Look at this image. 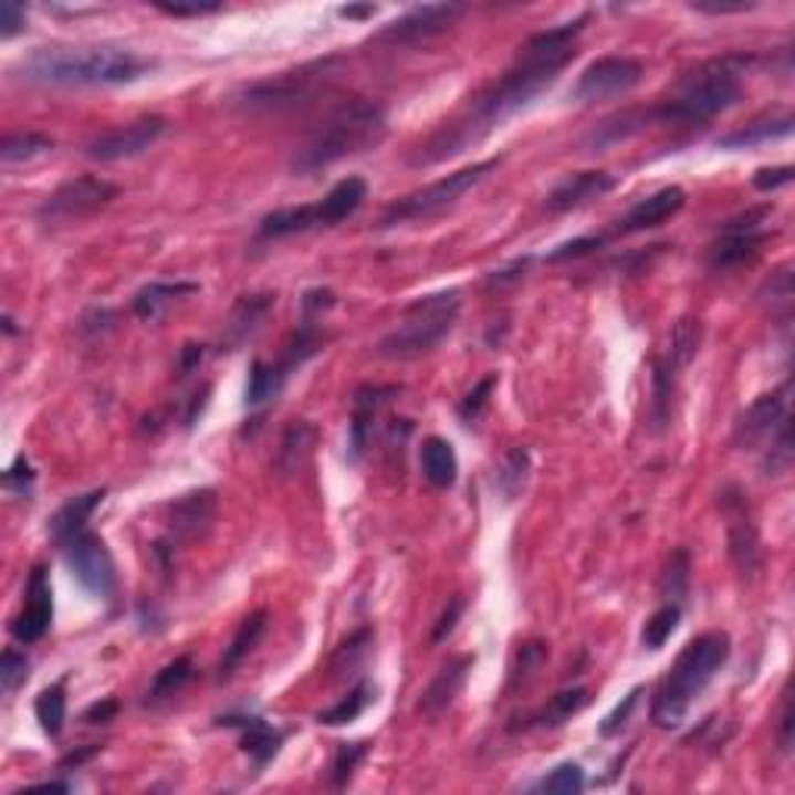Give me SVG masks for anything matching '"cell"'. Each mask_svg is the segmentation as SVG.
Returning <instances> with one entry per match:
<instances>
[{
    "label": "cell",
    "mask_w": 795,
    "mask_h": 795,
    "mask_svg": "<svg viewBox=\"0 0 795 795\" xmlns=\"http://www.w3.org/2000/svg\"><path fill=\"white\" fill-rule=\"evenodd\" d=\"M32 793H72V783H60V780H48V783H34L29 786Z\"/></svg>",
    "instance_id": "63"
},
{
    "label": "cell",
    "mask_w": 795,
    "mask_h": 795,
    "mask_svg": "<svg viewBox=\"0 0 795 795\" xmlns=\"http://www.w3.org/2000/svg\"><path fill=\"white\" fill-rule=\"evenodd\" d=\"M721 516L728 520V553H731L733 568L740 572V578L752 582L762 568V535L755 516L749 510L746 491L740 485H724L718 494Z\"/></svg>",
    "instance_id": "10"
},
{
    "label": "cell",
    "mask_w": 795,
    "mask_h": 795,
    "mask_svg": "<svg viewBox=\"0 0 795 795\" xmlns=\"http://www.w3.org/2000/svg\"><path fill=\"white\" fill-rule=\"evenodd\" d=\"M463 308L460 290H441L414 299L398 324L376 345V355L386 360H417V357L436 352L441 342L451 336Z\"/></svg>",
    "instance_id": "7"
},
{
    "label": "cell",
    "mask_w": 795,
    "mask_h": 795,
    "mask_svg": "<svg viewBox=\"0 0 795 795\" xmlns=\"http://www.w3.org/2000/svg\"><path fill=\"white\" fill-rule=\"evenodd\" d=\"M494 386H498V374L482 376V379H479V383H475V386L467 391V398L460 401V407H457L460 420L467 422V426L479 422V417L485 414L488 401H491V391H494Z\"/></svg>",
    "instance_id": "48"
},
{
    "label": "cell",
    "mask_w": 795,
    "mask_h": 795,
    "mask_svg": "<svg viewBox=\"0 0 795 795\" xmlns=\"http://www.w3.org/2000/svg\"><path fill=\"white\" fill-rule=\"evenodd\" d=\"M367 199V180L364 178H342L329 193L321 199V209H324L326 228H336L345 218H352Z\"/></svg>",
    "instance_id": "32"
},
{
    "label": "cell",
    "mask_w": 795,
    "mask_h": 795,
    "mask_svg": "<svg viewBox=\"0 0 795 795\" xmlns=\"http://www.w3.org/2000/svg\"><path fill=\"white\" fill-rule=\"evenodd\" d=\"M529 261H532V259H520V261H513L510 268H501V271H494V274L488 276V286H491V290H503V286H513V283H520L522 276H525V268H529Z\"/></svg>",
    "instance_id": "61"
},
{
    "label": "cell",
    "mask_w": 795,
    "mask_h": 795,
    "mask_svg": "<svg viewBox=\"0 0 795 795\" xmlns=\"http://www.w3.org/2000/svg\"><path fill=\"white\" fill-rule=\"evenodd\" d=\"M370 647H374V628H357L348 640H342L336 652H333V659H329V671H333V678L342 681V678H355L360 666L367 662V656H370Z\"/></svg>",
    "instance_id": "35"
},
{
    "label": "cell",
    "mask_w": 795,
    "mask_h": 795,
    "mask_svg": "<svg viewBox=\"0 0 795 795\" xmlns=\"http://www.w3.org/2000/svg\"><path fill=\"white\" fill-rule=\"evenodd\" d=\"M793 113L783 109L777 115H762L755 122H749L746 128L731 130L718 140L721 149H749L759 147V144H771V140H780V137H789L793 134Z\"/></svg>",
    "instance_id": "29"
},
{
    "label": "cell",
    "mask_w": 795,
    "mask_h": 795,
    "mask_svg": "<svg viewBox=\"0 0 795 795\" xmlns=\"http://www.w3.org/2000/svg\"><path fill=\"white\" fill-rule=\"evenodd\" d=\"M606 245V237H578V240H568V243L556 245L547 261L551 264H559V261H572V259H585L590 255L594 249H603Z\"/></svg>",
    "instance_id": "53"
},
{
    "label": "cell",
    "mask_w": 795,
    "mask_h": 795,
    "mask_svg": "<svg viewBox=\"0 0 795 795\" xmlns=\"http://www.w3.org/2000/svg\"><path fill=\"white\" fill-rule=\"evenodd\" d=\"M336 56H326L317 63L299 65L290 72H280L271 79H261V82L245 84L243 91L233 97V109H240L243 115H283L293 113L299 106L311 103V97L329 84L333 79V69H336Z\"/></svg>",
    "instance_id": "8"
},
{
    "label": "cell",
    "mask_w": 795,
    "mask_h": 795,
    "mask_svg": "<svg viewBox=\"0 0 795 795\" xmlns=\"http://www.w3.org/2000/svg\"><path fill=\"white\" fill-rule=\"evenodd\" d=\"M683 206H687V193H683L681 187H666L659 193L634 202L631 209L625 211V218H618L616 237H631V233L659 228V224H666L668 218H674Z\"/></svg>",
    "instance_id": "20"
},
{
    "label": "cell",
    "mask_w": 795,
    "mask_h": 795,
    "mask_svg": "<svg viewBox=\"0 0 795 795\" xmlns=\"http://www.w3.org/2000/svg\"><path fill=\"white\" fill-rule=\"evenodd\" d=\"M168 128L163 115H144L130 125H122V128L106 130L94 137L87 147H84V156L94 159V163H122V159H134V156H144L159 137Z\"/></svg>",
    "instance_id": "17"
},
{
    "label": "cell",
    "mask_w": 795,
    "mask_h": 795,
    "mask_svg": "<svg viewBox=\"0 0 795 795\" xmlns=\"http://www.w3.org/2000/svg\"><path fill=\"white\" fill-rule=\"evenodd\" d=\"M647 128H652V113L649 109H625V113L603 118L600 125L585 137V147L590 153H603V149L618 147V144L631 140L637 134H644Z\"/></svg>",
    "instance_id": "26"
},
{
    "label": "cell",
    "mask_w": 795,
    "mask_h": 795,
    "mask_svg": "<svg viewBox=\"0 0 795 795\" xmlns=\"http://www.w3.org/2000/svg\"><path fill=\"white\" fill-rule=\"evenodd\" d=\"M420 467L429 485L451 488L460 475V460H457L454 444L448 439H439V436L426 439L420 448Z\"/></svg>",
    "instance_id": "30"
},
{
    "label": "cell",
    "mask_w": 795,
    "mask_h": 795,
    "mask_svg": "<svg viewBox=\"0 0 795 795\" xmlns=\"http://www.w3.org/2000/svg\"><path fill=\"white\" fill-rule=\"evenodd\" d=\"M370 752V743H339L336 746V755H333V764H329V780H333V789H345L348 780L357 771V764L367 759Z\"/></svg>",
    "instance_id": "47"
},
{
    "label": "cell",
    "mask_w": 795,
    "mask_h": 795,
    "mask_svg": "<svg viewBox=\"0 0 795 795\" xmlns=\"http://www.w3.org/2000/svg\"><path fill=\"white\" fill-rule=\"evenodd\" d=\"M339 17L345 19H360V17H374V7H342Z\"/></svg>",
    "instance_id": "64"
},
{
    "label": "cell",
    "mask_w": 795,
    "mask_h": 795,
    "mask_svg": "<svg viewBox=\"0 0 795 795\" xmlns=\"http://www.w3.org/2000/svg\"><path fill=\"white\" fill-rule=\"evenodd\" d=\"M268 618H271L268 616V609H255V613H249V616L240 621V628L230 637V644L224 647V656H221V666H218V678H221V681L233 678V671L255 652L261 637L268 631Z\"/></svg>",
    "instance_id": "27"
},
{
    "label": "cell",
    "mask_w": 795,
    "mask_h": 795,
    "mask_svg": "<svg viewBox=\"0 0 795 795\" xmlns=\"http://www.w3.org/2000/svg\"><path fill=\"white\" fill-rule=\"evenodd\" d=\"M547 662V644L544 640H529V644H522L516 649V659H513V668H510V683H506V690L513 693V690H520L525 683L535 678L537 671L544 668Z\"/></svg>",
    "instance_id": "43"
},
{
    "label": "cell",
    "mask_w": 795,
    "mask_h": 795,
    "mask_svg": "<svg viewBox=\"0 0 795 795\" xmlns=\"http://www.w3.org/2000/svg\"><path fill=\"white\" fill-rule=\"evenodd\" d=\"M793 175H795L793 165H774V168H759V171H755V178H752V187H755L759 193H774V190H780V187L793 184Z\"/></svg>",
    "instance_id": "54"
},
{
    "label": "cell",
    "mask_w": 795,
    "mask_h": 795,
    "mask_svg": "<svg viewBox=\"0 0 795 795\" xmlns=\"http://www.w3.org/2000/svg\"><path fill=\"white\" fill-rule=\"evenodd\" d=\"M326 228L324 209H321V199L311 202V206H290V209H276L271 215H264L259 224L261 240H286L295 233H308V230Z\"/></svg>",
    "instance_id": "25"
},
{
    "label": "cell",
    "mask_w": 795,
    "mask_h": 795,
    "mask_svg": "<svg viewBox=\"0 0 795 795\" xmlns=\"http://www.w3.org/2000/svg\"><path fill=\"white\" fill-rule=\"evenodd\" d=\"M529 472H532V454L529 448H510L503 454L501 467H498V475H494V488L501 491V498L506 503H513L525 491V482H529Z\"/></svg>",
    "instance_id": "37"
},
{
    "label": "cell",
    "mask_w": 795,
    "mask_h": 795,
    "mask_svg": "<svg viewBox=\"0 0 795 795\" xmlns=\"http://www.w3.org/2000/svg\"><path fill=\"white\" fill-rule=\"evenodd\" d=\"M752 56H724V60H709L699 63L693 72L681 75L674 94L649 106L652 125L666 128H697L712 122L714 115L733 109L743 100V69Z\"/></svg>",
    "instance_id": "5"
},
{
    "label": "cell",
    "mask_w": 795,
    "mask_h": 795,
    "mask_svg": "<svg viewBox=\"0 0 795 795\" xmlns=\"http://www.w3.org/2000/svg\"><path fill=\"white\" fill-rule=\"evenodd\" d=\"M640 82H644V63L634 60V56L613 53V56L594 60L578 75V82L572 87V100H578V103H600V100L625 97Z\"/></svg>",
    "instance_id": "16"
},
{
    "label": "cell",
    "mask_w": 795,
    "mask_h": 795,
    "mask_svg": "<svg viewBox=\"0 0 795 795\" xmlns=\"http://www.w3.org/2000/svg\"><path fill=\"white\" fill-rule=\"evenodd\" d=\"M286 379H290V374L280 364H268L261 357L252 360L249 379H245V407H264L268 401H274L286 386Z\"/></svg>",
    "instance_id": "33"
},
{
    "label": "cell",
    "mask_w": 795,
    "mask_h": 795,
    "mask_svg": "<svg viewBox=\"0 0 795 795\" xmlns=\"http://www.w3.org/2000/svg\"><path fill=\"white\" fill-rule=\"evenodd\" d=\"M767 218H771V206H759V209H749L731 218L718 230L714 243L709 245V268L724 274V271L743 268L755 259L767 240V230H764Z\"/></svg>",
    "instance_id": "11"
},
{
    "label": "cell",
    "mask_w": 795,
    "mask_h": 795,
    "mask_svg": "<svg viewBox=\"0 0 795 795\" xmlns=\"http://www.w3.org/2000/svg\"><path fill=\"white\" fill-rule=\"evenodd\" d=\"M153 60L115 44H91V48H41L19 63V79L32 84H56V87H106V84H130L144 79Z\"/></svg>",
    "instance_id": "2"
},
{
    "label": "cell",
    "mask_w": 795,
    "mask_h": 795,
    "mask_svg": "<svg viewBox=\"0 0 795 795\" xmlns=\"http://www.w3.org/2000/svg\"><path fill=\"white\" fill-rule=\"evenodd\" d=\"M587 22H590V13H582V17L563 22V25H553V29L532 34L520 48L513 65L488 91L475 97L470 115L454 122V125H448V128H441L439 134H432L410 156V165L426 168V165L444 163V159L463 153L472 144H479L488 130L501 128V122H506L510 115L532 106L535 97H541L559 79V72L578 56V41L585 34Z\"/></svg>",
    "instance_id": "1"
},
{
    "label": "cell",
    "mask_w": 795,
    "mask_h": 795,
    "mask_svg": "<svg viewBox=\"0 0 795 795\" xmlns=\"http://www.w3.org/2000/svg\"><path fill=\"white\" fill-rule=\"evenodd\" d=\"M224 728H233L240 733V749L249 755V762L255 767H268L280 755L283 746V733L276 731L274 724H268L259 714H228L221 718Z\"/></svg>",
    "instance_id": "23"
},
{
    "label": "cell",
    "mask_w": 795,
    "mask_h": 795,
    "mask_svg": "<svg viewBox=\"0 0 795 795\" xmlns=\"http://www.w3.org/2000/svg\"><path fill=\"white\" fill-rule=\"evenodd\" d=\"M34 718L48 736H60L65 728V678L44 687L34 699Z\"/></svg>",
    "instance_id": "42"
},
{
    "label": "cell",
    "mask_w": 795,
    "mask_h": 795,
    "mask_svg": "<svg viewBox=\"0 0 795 795\" xmlns=\"http://www.w3.org/2000/svg\"><path fill=\"white\" fill-rule=\"evenodd\" d=\"M762 299L771 302V308L783 311V317H789V308H793V268L783 264L780 271L771 274V280L762 286Z\"/></svg>",
    "instance_id": "49"
},
{
    "label": "cell",
    "mask_w": 795,
    "mask_h": 795,
    "mask_svg": "<svg viewBox=\"0 0 795 795\" xmlns=\"http://www.w3.org/2000/svg\"><path fill=\"white\" fill-rule=\"evenodd\" d=\"M467 13L463 3H422L407 10L405 17L391 19L389 25H383L374 34L376 44H389V48H417L429 44L432 38L444 34L457 19Z\"/></svg>",
    "instance_id": "14"
},
{
    "label": "cell",
    "mask_w": 795,
    "mask_h": 795,
    "mask_svg": "<svg viewBox=\"0 0 795 795\" xmlns=\"http://www.w3.org/2000/svg\"><path fill=\"white\" fill-rule=\"evenodd\" d=\"M314 444H317V429L308 420H293L286 426L280 448H276L274 467L283 475H299V472L308 467L311 454H314Z\"/></svg>",
    "instance_id": "28"
},
{
    "label": "cell",
    "mask_w": 795,
    "mask_h": 795,
    "mask_svg": "<svg viewBox=\"0 0 795 795\" xmlns=\"http://www.w3.org/2000/svg\"><path fill=\"white\" fill-rule=\"evenodd\" d=\"M697 13L705 17H731V13H746L752 10V3H690Z\"/></svg>",
    "instance_id": "62"
},
{
    "label": "cell",
    "mask_w": 795,
    "mask_h": 795,
    "mask_svg": "<svg viewBox=\"0 0 795 795\" xmlns=\"http://www.w3.org/2000/svg\"><path fill=\"white\" fill-rule=\"evenodd\" d=\"M699 345H702V324H699L697 317H681L678 324L671 326L668 352L662 357H666L671 367L683 370V367L699 355Z\"/></svg>",
    "instance_id": "40"
},
{
    "label": "cell",
    "mask_w": 795,
    "mask_h": 795,
    "mask_svg": "<svg viewBox=\"0 0 795 795\" xmlns=\"http://www.w3.org/2000/svg\"><path fill=\"white\" fill-rule=\"evenodd\" d=\"M115 714H118V699L115 697H106L94 702V705H87L82 714L84 724H91V728H106V724H113Z\"/></svg>",
    "instance_id": "58"
},
{
    "label": "cell",
    "mask_w": 795,
    "mask_h": 795,
    "mask_svg": "<svg viewBox=\"0 0 795 795\" xmlns=\"http://www.w3.org/2000/svg\"><path fill=\"white\" fill-rule=\"evenodd\" d=\"M25 681H29V659H25V652L7 647L3 656H0V687H3V693L13 697Z\"/></svg>",
    "instance_id": "50"
},
{
    "label": "cell",
    "mask_w": 795,
    "mask_h": 795,
    "mask_svg": "<svg viewBox=\"0 0 795 795\" xmlns=\"http://www.w3.org/2000/svg\"><path fill=\"white\" fill-rule=\"evenodd\" d=\"M215 516H218V494L211 488L187 491L171 503H165L163 541L175 551L193 544V541H202L211 532Z\"/></svg>",
    "instance_id": "15"
},
{
    "label": "cell",
    "mask_w": 795,
    "mask_h": 795,
    "mask_svg": "<svg viewBox=\"0 0 795 795\" xmlns=\"http://www.w3.org/2000/svg\"><path fill=\"white\" fill-rule=\"evenodd\" d=\"M789 395L793 383H780L777 389L759 395L752 405L736 417L733 426V444L740 451H762L767 441L777 436L783 426H789Z\"/></svg>",
    "instance_id": "13"
},
{
    "label": "cell",
    "mask_w": 795,
    "mask_h": 795,
    "mask_svg": "<svg viewBox=\"0 0 795 795\" xmlns=\"http://www.w3.org/2000/svg\"><path fill=\"white\" fill-rule=\"evenodd\" d=\"M218 10H221V3H159V13L175 19H199L218 13Z\"/></svg>",
    "instance_id": "59"
},
{
    "label": "cell",
    "mask_w": 795,
    "mask_h": 795,
    "mask_svg": "<svg viewBox=\"0 0 795 795\" xmlns=\"http://www.w3.org/2000/svg\"><path fill=\"white\" fill-rule=\"evenodd\" d=\"M587 702H590V693H587L585 687H572V690H559L556 697L535 712L529 721H532V728H544V731H553V728H563L566 721H572L575 714L585 709Z\"/></svg>",
    "instance_id": "34"
},
{
    "label": "cell",
    "mask_w": 795,
    "mask_h": 795,
    "mask_svg": "<svg viewBox=\"0 0 795 795\" xmlns=\"http://www.w3.org/2000/svg\"><path fill=\"white\" fill-rule=\"evenodd\" d=\"M22 29H25V10H22L19 3H13V0H3V3H0V38L10 41V38H17Z\"/></svg>",
    "instance_id": "56"
},
{
    "label": "cell",
    "mask_w": 795,
    "mask_h": 795,
    "mask_svg": "<svg viewBox=\"0 0 795 795\" xmlns=\"http://www.w3.org/2000/svg\"><path fill=\"white\" fill-rule=\"evenodd\" d=\"M585 786H587L585 771H582V764L575 762L556 764L547 777H541L535 783V789H541V793H556V795H578L585 793Z\"/></svg>",
    "instance_id": "46"
},
{
    "label": "cell",
    "mask_w": 795,
    "mask_h": 795,
    "mask_svg": "<svg viewBox=\"0 0 795 795\" xmlns=\"http://www.w3.org/2000/svg\"><path fill=\"white\" fill-rule=\"evenodd\" d=\"M53 147H56V144H53V137L41 134V130H17V134H7V137H3V147H0V163L3 165L32 163V159L48 156Z\"/></svg>",
    "instance_id": "39"
},
{
    "label": "cell",
    "mask_w": 795,
    "mask_h": 795,
    "mask_svg": "<svg viewBox=\"0 0 795 795\" xmlns=\"http://www.w3.org/2000/svg\"><path fill=\"white\" fill-rule=\"evenodd\" d=\"M193 293H199L196 283H163V280H156V283H147L140 293L134 295V314L147 324H156L178 299Z\"/></svg>",
    "instance_id": "31"
},
{
    "label": "cell",
    "mask_w": 795,
    "mask_h": 795,
    "mask_svg": "<svg viewBox=\"0 0 795 795\" xmlns=\"http://www.w3.org/2000/svg\"><path fill=\"white\" fill-rule=\"evenodd\" d=\"M618 187L616 175L609 171H578V175H568L566 180H559L547 196V211L553 215H566L572 209H582L590 199H600V196L613 193Z\"/></svg>",
    "instance_id": "22"
},
{
    "label": "cell",
    "mask_w": 795,
    "mask_h": 795,
    "mask_svg": "<svg viewBox=\"0 0 795 795\" xmlns=\"http://www.w3.org/2000/svg\"><path fill=\"white\" fill-rule=\"evenodd\" d=\"M793 422H789V426H783L777 436L762 448V472L764 475H783V472H789V467H793Z\"/></svg>",
    "instance_id": "45"
},
{
    "label": "cell",
    "mask_w": 795,
    "mask_h": 795,
    "mask_svg": "<svg viewBox=\"0 0 795 795\" xmlns=\"http://www.w3.org/2000/svg\"><path fill=\"white\" fill-rule=\"evenodd\" d=\"M118 196V187L113 180L97 178V175H82L60 184L53 193L44 199V206L38 209L41 221H53V224H69V221H84L91 215H97L106 206H113Z\"/></svg>",
    "instance_id": "12"
},
{
    "label": "cell",
    "mask_w": 795,
    "mask_h": 795,
    "mask_svg": "<svg viewBox=\"0 0 795 795\" xmlns=\"http://www.w3.org/2000/svg\"><path fill=\"white\" fill-rule=\"evenodd\" d=\"M678 625H681V606H678V603H662V606L647 618V625H644V634H640L644 647L662 649L668 640H671V634L678 631Z\"/></svg>",
    "instance_id": "44"
},
{
    "label": "cell",
    "mask_w": 795,
    "mask_h": 795,
    "mask_svg": "<svg viewBox=\"0 0 795 795\" xmlns=\"http://www.w3.org/2000/svg\"><path fill=\"white\" fill-rule=\"evenodd\" d=\"M472 662H475L472 656H454V659H448V662L439 668V674L429 681V687L422 690L417 712H420L422 718H439V714L448 712V709L454 705V699L460 697L467 678H470Z\"/></svg>",
    "instance_id": "24"
},
{
    "label": "cell",
    "mask_w": 795,
    "mask_h": 795,
    "mask_svg": "<svg viewBox=\"0 0 795 795\" xmlns=\"http://www.w3.org/2000/svg\"><path fill=\"white\" fill-rule=\"evenodd\" d=\"M34 479H38V475H34V467L29 463V457L19 454L17 460H13V467L3 472V488H7L13 498H19V501H29L34 491Z\"/></svg>",
    "instance_id": "51"
},
{
    "label": "cell",
    "mask_w": 795,
    "mask_h": 795,
    "mask_svg": "<svg viewBox=\"0 0 795 795\" xmlns=\"http://www.w3.org/2000/svg\"><path fill=\"white\" fill-rule=\"evenodd\" d=\"M202 357H206V345L187 342V345L180 348L178 364H175V370H178L180 379H187L190 374H196V370H199V364H202Z\"/></svg>",
    "instance_id": "60"
},
{
    "label": "cell",
    "mask_w": 795,
    "mask_h": 795,
    "mask_svg": "<svg viewBox=\"0 0 795 795\" xmlns=\"http://www.w3.org/2000/svg\"><path fill=\"white\" fill-rule=\"evenodd\" d=\"M391 395H398L395 386H360L355 391V410H352V426H348V457L360 460L374 439L376 417L389 405Z\"/></svg>",
    "instance_id": "21"
},
{
    "label": "cell",
    "mask_w": 795,
    "mask_h": 795,
    "mask_svg": "<svg viewBox=\"0 0 795 795\" xmlns=\"http://www.w3.org/2000/svg\"><path fill=\"white\" fill-rule=\"evenodd\" d=\"M106 498V491H87L72 501H65L53 516H50V537L63 553L65 566L72 572V578L97 600H113L118 590V572H115V559L106 541L87 525L94 510Z\"/></svg>",
    "instance_id": "4"
},
{
    "label": "cell",
    "mask_w": 795,
    "mask_h": 795,
    "mask_svg": "<svg viewBox=\"0 0 795 795\" xmlns=\"http://www.w3.org/2000/svg\"><path fill=\"white\" fill-rule=\"evenodd\" d=\"M728 659H731V637L724 631H705L693 637L656 690L652 721L666 731L681 728L690 705L705 693V687L728 666Z\"/></svg>",
    "instance_id": "6"
},
{
    "label": "cell",
    "mask_w": 795,
    "mask_h": 795,
    "mask_svg": "<svg viewBox=\"0 0 795 795\" xmlns=\"http://www.w3.org/2000/svg\"><path fill=\"white\" fill-rule=\"evenodd\" d=\"M640 697H644V687H634L631 693L621 699L616 709L603 718L600 736H606V740H609V736H618V733L625 731V728H628V721H631L634 709H637V702H640Z\"/></svg>",
    "instance_id": "52"
},
{
    "label": "cell",
    "mask_w": 795,
    "mask_h": 795,
    "mask_svg": "<svg viewBox=\"0 0 795 795\" xmlns=\"http://www.w3.org/2000/svg\"><path fill=\"white\" fill-rule=\"evenodd\" d=\"M22 609L10 625V634L17 637V644L32 647L38 640H44L53 625V590H50L48 568L34 566L25 582V594H22Z\"/></svg>",
    "instance_id": "18"
},
{
    "label": "cell",
    "mask_w": 795,
    "mask_h": 795,
    "mask_svg": "<svg viewBox=\"0 0 795 795\" xmlns=\"http://www.w3.org/2000/svg\"><path fill=\"white\" fill-rule=\"evenodd\" d=\"M690 572H693L690 553L683 551V547L671 551L666 568H662V575H659V594H662V600L678 603V606L687 600V594H690Z\"/></svg>",
    "instance_id": "41"
},
{
    "label": "cell",
    "mask_w": 795,
    "mask_h": 795,
    "mask_svg": "<svg viewBox=\"0 0 795 795\" xmlns=\"http://www.w3.org/2000/svg\"><path fill=\"white\" fill-rule=\"evenodd\" d=\"M498 165H501V159H485V163L460 168V171L448 175V178L432 180V184H426L420 190H414V193L395 199L389 209H386V215H383V228H398V224L429 221V218H436L441 211L454 209L457 202L470 193V190H475L491 171H498Z\"/></svg>",
    "instance_id": "9"
},
{
    "label": "cell",
    "mask_w": 795,
    "mask_h": 795,
    "mask_svg": "<svg viewBox=\"0 0 795 795\" xmlns=\"http://www.w3.org/2000/svg\"><path fill=\"white\" fill-rule=\"evenodd\" d=\"M386 134H389V115L376 100H339L321 118V125L311 130L308 140L299 147L293 156V171L302 178H311L342 159L376 149L386 140Z\"/></svg>",
    "instance_id": "3"
},
{
    "label": "cell",
    "mask_w": 795,
    "mask_h": 795,
    "mask_svg": "<svg viewBox=\"0 0 795 795\" xmlns=\"http://www.w3.org/2000/svg\"><path fill=\"white\" fill-rule=\"evenodd\" d=\"M460 616H463V597H454V600L448 603V609L439 616L436 628H432V644H444L454 634Z\"/></svg>",
    "instance_id": "57"
},
{
    "label": "cell",
    "mask_w": 795,
    "mask_h": 795,
    "mask_svg": "<svg viewBox=\"0 0 795 795\" xmlns=\"http://www.w3.org/2000/svg\"><path fill=\"white\" fill-rule=\"evenodd\" d=\"M276 308V295L274 293H252V295H240L230 308L228 321H224V345L228 352H237L243 348L245 342H252L259 336L271 311Z\"/></svg>",
    "instance_id": "19"
},
{
    "label": "cell",
    "mask_w": 795,
    "mask_h": 795,
    "mask_svg": "<svg viewBox=\"0 0 795 795\" xmlns=\"http://www.w3.org/2000/svg\"><path fill=\"white\" fill-rule=\"evenodd\" d=\"M376 697V690H374V683L370 681H357L345 697L336 702V705H329V709H324V712L317 714V721L321 724H326V728H342V724H352L355 718H360V714L367 712V705L374 702Z\"/></svg>",
    "instance_id": "38"
},
{
    "label": "cell",
    "mask_w": 795,
    "mask_h": 795,
    "mask_svg": "<svg viewBox=\"0 0 795 795\" xmlns=\"http://www.w3.org/2000/svg\"><path fill=\"white\" fill-rule=\"evenodd\" d=\"M193 659L190 656H178L175 662H168V666L163 668V671H156V678H153V683H149V690H147V705H163V702H168V699H175L187 687V683L193 681Z\"/></svg>",
    "instance_id": "36"
},
{
    "label": "cell",
    "mask_w": 795,
    "mask_h": 795,
    "mask_svg": "<svg viewBox=\"0 0 795 795\" xmlns=\"http://www.w3.org/2000/svg\"><path fill=\"white\" fill-rule=\"evenodd\" d=\"M793 697H789V687L783 690V702H780V724H777V746L780 752H793Z\"/></svg>",
    "instance_id": "55"
}]
</instances>
